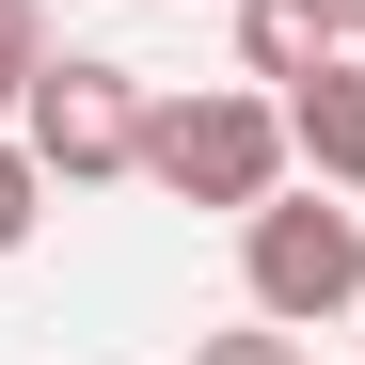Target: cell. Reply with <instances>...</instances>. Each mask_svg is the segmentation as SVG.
Returning a JSON list of instances; mask_svg holds the SVG:
<instances>
[{
  "label": "cell",
  "mask_w": 365,
  "mask_h": 365,
  "mask_svg": "<svg viewBox=\"0 0 365 365\" xmlns=\"http://www.w3.org/2000/svg\"><path fill=\"white\" fill-rule=\"evenodd\" d=\"M32 222H48V159H32L16 128H0V255H16V238H32Z\"/></svg>",
  "instance_id": "obj_6"
},
{
  "label": "cell",
  "mask_w": 365,
  "mask_h": 365,
  "mask_svg": "<svg viewBox=\"0 0 365 365\" xmlns=\"http://www.w3.org/2000/svg\"><path fill=\"white\" fill-rule=\"evenodd\" d=\"M16 143L48 159V191H111V175H143V80L96 48H48L16 96Z\"/></svg>",
  "instance_id": "obj_3"
},
{
  "label": "cell",
  "mask_w": 365,
  "mask_h": 365,
  "mask_svg": "<svg viewBox=\"0 0 365 365\" xmlns=\"http://www.w3.org/2000/svg\"><path fill=\"white\" fill-rule=\"evenodd\" d=\"M32 64H48V16H32V0H0V128H16V96H32Z\"/></svg>",
  "instance_id": "obj_7"
},
{
  "label": "cell",
  "mask_w": 365,
  "mask_h": 365,
  "mask_svg": "<svg viewBox=\"0 0 365 365\" xmlns=\"http://www.w3.org/2000/svg\"><path fill=\"white\" fill-rule=\"evenodd\" d=\"M191 365H302V334H286V318H238V334H207Z\"/></svg>",
  "instance_id": "obj_8"
},
{
  "label": "cell",
  "mask_w": 365,
  "mask_h": 365,
  "mask_svg": "<svg viewBox=\"0 0 365 365\" xmlns=\"http://www.w3.org/2000/svg\"><path fill=\"white\" fill-rule=\"evenodd\" d=\"M143 175H159V191L175 207H270L286 191V111L270 96H238V80H207V96H159L143 111Z\"/></svg>",
  "instance_id": "obj_1"
},
{
  "label": "cell",
  "mask_w": 365,
  "mask_h": 365,
  "mask_svg": "<svg viewBox=\"0 0 365 365\" xmlns=\"http://www.w3.org/2000/svg\"><path fill=\"white\" fill-rule=\"evenodd\" d=\"M349 334H365V302H349Z\"/></svg>",
  "instance_id": "obj_10"
},
{
  "label": "cell",
  "mask_w": 365,
  "mask_h": 365,
  "mask_svg": "<svg viewBox=\"0 0 365 365\" xmlns=\"http://www.w3.org/2000/svg\"><path fill=\"white\" fill-rule=\"evenodd\" d=\"M318 64H334L318 0H238V80H318Z\"/></svg>",
  "instance_id": "obj_5"
},
{
  "label": "cell",
  "mask_w": 365,
  "mask_h": 365,
  "mask_svg": "<svg viewBox=\"0 0 365 365\" xmlns=\"http://www.w3.org/2000/svg\"><path fill=\"white\" fill-rule=\"evenodd\" d=\"M286 159H318V191H365V64L349 48L318 80H286Z\"/></svg>",
  "instance_id": "obj_4"
},
{
  "label": "cell",
  "mask_w": 365,
  "mask_h": 365,
  "mask_svg": "<svg viewBox=\"0 0 365 365\" xmlns=\"http://www.w3.org/2000/svg\"><path fill=\"white\" fill-rule=\"evenodd\" d=\"M238 286H255V318L318 334V318H349V302H365V222H349L334 191H270V207H238Z\"/></svg>",
  "instance_id": "obj_2"
},
{
  "label": "cell",
  "mask_w": 365,
  "mask_h": 365,
  "mask_svg": "<svg viewBox=\"0 0 365 365\" xmlns=\"http://www.w3.org/2000/svg\"><path fill=\"white\" fill-rule=\"evenodd\" d=\"M318 32H334V48H365V0H318Z\"/></svg>",
  "instance_id": "obj_9"
}]
</instances>
